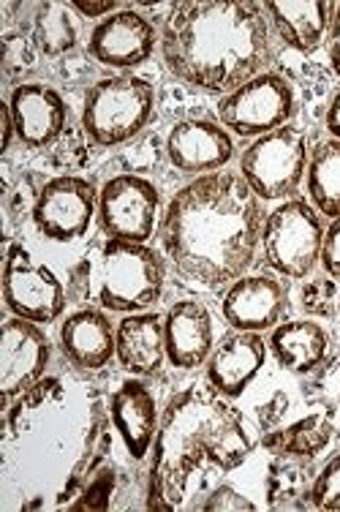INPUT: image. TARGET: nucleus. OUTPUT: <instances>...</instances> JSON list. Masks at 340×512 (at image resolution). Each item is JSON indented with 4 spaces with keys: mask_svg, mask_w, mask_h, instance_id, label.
<instances>
[{
    "mask_svg": "<svg viewBox=\"0 0 340 512\" xmlns=\"http://www.w3.org/2000/svg\"><path fill=\"white\" fill-rule=\"evenodd\" d=\"M262 199L243 175L213 172L185 183L161 213L166 259L196 284L229 286L248 273L262 246Z\"/></svg>",
    "mask_w": 340,
    "mask_h": 512,
    "instance_id": "nucleus-1",
    "label": "nucleus"
},
{
    "mask_svg": "<svg viewBox=\"0 0 340 512\" xmlns=\"http://www.w3.org/2000/svg\"><path fill=\"white\" fill-rule=\"evenodd\" d=\"M161 52L183 85L229 96L270 66L267 11L253 0L175 3L161 25Z\"/></svg>",
    "mask_w": 340,
    "mask_h": 512,
    "instance_id": "nucleus-2",
    "label": "nucleus"
},
{
    "mask_svg": "<svg viewBox=\"0 0 340 512\" xmlns=\"http://www.w3.org/2000/svg\"><path fill=\"white\" fill-rule=\"evenodd\" d=\"M253 447L256 439L229 398L215 393L213 387H188L161 414L147 504L153 510H175L183 504L188 480L199 469L210 466L232 472L245 463Z\"/></svg>",
    "mask_w": 340,
    "mask_h": 512,
    "instance_id": "nucleus-3",
    "label": "nucleus"
},
{
    "mask_svg": "<svg viewBox=\"0 0 340 512\" xmlns=\"http://www.w3.org/2000/svg\"><path fill=\"white\" fill-rule=\"evenodd\" d=\"M166 262L147 243L107 237L79 265L71 267V297L112 314H142L164 295Z\"/></svg>",
    "mask_w": 340,
    "mask_h": 512,
    "instance_id": "nucleus-4",
    "label": "nucleus"
},
{
    "mask_svg": "<svg viewBox=\"0 0 340 512\" xmlns=\"http://www.w3.org/2000/svg\"><path fill=\"white\" fill-rule=\"evenodd\" d=\"M156 112L153 82L115 74L93 82L82 101V131L98 148H117L136 139Z\"/></svg>",
    "mask_w": 340,
    "mask_h": 512,
    "instance_id": "nucleus-5",
    "label": "nucleus"
},
{
    "mask_svg": "<svg viewBox=\"0 0 340 512\" xmlns=\"http://www.w3.org/2000/svg\"><path fill=\"white\" fill-rule=\"evenodd\" d=\"M321 213L305 199H286L264 216L262 254L275 276L308 278L321 265L324 248Z\"/></svg>",
    "mask_w": 340,
    "mask_h": 512,
    "instance_id": "nucleus-6",
    "label": "nucleus"
},
{
    "mask_svg": "<svg viewBox=\"0 0 340 512\" xmlns=\"http://www.w3.org/2000/svg\"><path fill=\"white\" fill-rule=\"evenodd\" d=\"M308 134L305 128H275L264 137L253 139L240 156V175L262 202H286L300 191L308 172Z\"/></svg>",
    "mask_w": 340,
    "mask_h": 512,
    "instance_id": "nucleus-7",
    "label": "nucleus"
},
{
    "mask_svg": "<svg viewBox=\"0 0 340 512\" xmlns=\"http://www.w3.org/2000/svg\"><path fill=\"white\" fill-rule=\"evenodd\" d=\"M297 99L292 82L275 71H264L218 101L221 126L243 139H259L294 118Z\"/></svg>",
    "mask_w": 340,
    "mask_h": 512,
    "instance_id": "nucleus-8",
    "label": "nucleus"
},
{
    "mask_svg": "<svg viewBox=\"0 0 340 512\" xmlns=\"http://www.w3.org/2000/svg\"><path fill=\"white\" fill-rule=\"evenodd\" d=\"M3 300L14 316L36 325L58 322L68 303V289L28 248L11 246L3 262Z\"/></svg>",
    "mask_w": 340,
    "mask_h": 512,
    "instance_id": "nucleus-9",
    "label": "nucleus"
},
{
    "mask_svg": "<svg viewBox=\"0 0 340 512\" xmlns=\"http://www.w3.org/2000/svg\"><path fill=\"white\" fill-rule=\"evenodd\" d=\"M161 194L147 178L123 172L109 178L98 194V224L101 232L115 240L147 243L156 235Z\"/></svg>",
    "mask_w": 340,
    "mask_h": 512,
    "instance_id": "nucleus-10",
    "label": "nucleus"
},
{
    "mask_svg": "<svg viewBox=\"0 0 340 512\" xmlns=\"http://www.w3.org/2000/svg\"><path fill=\"white\" fill-rule=\"evenodd\" d=\"M98 191L79 175H60L44 183L33 202V224L52 243H74L88 235L98 216Z\"/></svg>",
    "mask_w": 340,
    "mask_h": 512,
    "instance_id": "nucleus-11",
    "label": "nucleus"
},
{
    "mask_svg": "<svg viewBox=\"0 0 340 512\" xmlns=\"http://www.w3.org/2000/svg\"><path fill=\"white\" fill-rule=\"evenodd\" d=\"M221 314L226 325L240 333H267L292 314V295L286 281L272 273H253L229 284Z\"/></svg>",
    "mask_w": 340,
    "mask_h": 512,
    "instance_id": "nucleus-12",
    "label": "nucleus"
},
{
    "mask_svg": "<svg viewBox=\"0 0 340 512\" xmlns=\"http://www.w3.org/2000/svg\"><path fill=\"white\" fill-rule=\"evenodd\" d=\"M52 360V344L41 325L22 316H11L0 330V390L3 401L28 393Z\"/></svg>",
    "mask_w": 340,
    "mask_h": 512,
    "instance_id": "nucleus-13",
    "label": "nucleus"
},
{
    "mask_svg": "<svg viewBox=\"0 0 340 512\" xmlns=\"http://www.w3.org/2000/svg\"><path fill=\"white\" fill-rule=\"evenodd\" d=\"M161 33L145 14L134 9H123L109 14L96 28L90 30L88 52L90 58L115 71H131L145 66L153 58Z\"/></svg>",
    "mask_w": 340,
    "mask_h": 512,
    "instance_id": "nucleus-14",
    "label": "nucleus"
},
{
    "mask_svg": "<svg viewBox=\"0 0 340 512\" xmlns=\"http://www.w3.org/2000/svg\"><path fill=\"white\" fill-rule=\"evenodd\" d=\"M166 158L183 175H213L234 158V139L213 120H180L166 134Z\"/></svg>",
    "mask_w": 340,
    "mask_h": 512,
    "instance_id": "nucleus-15",
    "label": "nucleus"
},
{
    "mask_svg": "<svg viewBox=\"0 0 340 512\" xmlns=\"http://www.w3.org/2000/svg\"><path fill=\"white\" fill-rule=\"evenodd\" d=\"M11 120L25 148H52L68 128V104L44 82H22L11 90Z\"/></svg>",
    "mask_w": 340,
    "mask_h": 512,
    "instance_id": "nucleus-16",
    "label": "nucleus"
},
{
    "mask_svg": "<svg viewBox=\"0 0 340 512\" xmlns=\"http://www.w3.org/2000/svg\"><path fill=\"white\" fill-rule=\"evenodd\" d=\"M270 346L262 333H240L232 330L215 344L213 355L207 357V384L224 398H240L262 374Z\"/></svg>",
    "mask_w": 340,
    "mask_h": 512,
    "instance_id": "nucleus-17",
    "label": "nucleus"
},
{
    "mask_svg": "<svg viewBox=\"0 0 340 512\" xmlns=\"http://www.w3.org/2000/svg\"><path fill=\"white\" fill-rule=\"evenodd\" d=\"M109 417L126 444L128 455L134 461H142L150 453V447L156 444L158 425H161L156 395L142 382V376H131L112 393Z\"/></svg>",
    "mask_w": 340,
    "mask_h": 512,
    "instance_id": "nucleus-18",
    "label": "nucleus"
},
{
    "mask_svg": "<svg viewBox=\"0 0 340 512\" xmlns=\"http://www.w3.org/2000/svg\"><path fill=\"white\" fill-rule=\"evenodd\" d=\"M166 333V360L191 371L207 363V357L215 349V325L213 316L199 300H177L164 316Z\"/></svg>",
    "mask_w": 340,
    "mask_h": 512,
    "instance_id": "nucleus-19",
    "label": "nucleus"
},
{
    "mask_svg": "<svg viewBox=\"0 0 340 512\" xmlns=\"http://www.w3.org/2000/svg\"><path fill=\"white\" fill-rule=\"evenodd\" d=\"M117 327L104 308H79L60 325V349L68 363L98 371L115 357Z\"/></svg>",
    "mask_w": 340,
    "mask_h": 512,
    "instance_id": "nucleus-20",
    "label": "nucleus"
},
{
    "mask_svg": "<svg viewBox=\"0 0 340 512\" xmlns=\"http://www.w3.org/2000/svg\"><path fill=\"white\" fill-rule=\"evenodd\" d=\"M117 363L131 376H153L166 360L164 316L156 311L126 314L117 322Z\"/></svg>",
    "mask_w": 340,
    "mask_h": 512,
    "instance_id": "nucleus-21",
    "label": "nucleus"
},
{
    "mask_svg": "<svg viewBox=\"0 0 340 512\" xmlns=\"http://www.w3.org/2000/svg\"><path fill=\"white\" fill-rule=\"evenodd\" d=\"M335 6L338 3H324V0H308V3L270 0L264 3V11L286 47H292L300 55H313L330 33Z\"/></svg>",
    "mask_w": 340,
    "mask_h": 512,
    "instance_id": "nucleus-22",
    "label": "nucleus"
},
{
    "mask_svg": "<svg viewBox=\"0 0 340 512\" xmlns=\"http://www.w3.org/2000/svg\"><path fill=\"white\" fill-rule=\"evenodd\" d=\"M267 346L283 371L308 376L319 371L330 355V333L313 319H289L270 330Z\"/></svg>",
    "mask_w": 340,
    "mask_h": 512,
    "instance_id": "nucleus-23",
    "label": "nucleus"
},
{
    "mask_svg": "<svg viewBox=\"0 0 340 512\" xmlns=\"http://www.w3.org/2000/svg\"><path fill=\"white\" fill-rule=\"evenodd\" d=\"M335 436V423L327 412H313L302 417L297 423L278 428L264 434L262 447L272 455H286V458H305L311 461L330 447Z\"/></svg>",
    "mask_w": 340,
    "mask_h": 512,
    "instance_id": "nucleus-24",
    "label": "nucleus"
},
{
    "mask_svg": "<svg viewBox=\"0 0 340 512\" xmlns=\"http://www.w3.org/2000/svg\"><path fill=\"white\" fill-rule=\"evenodd\" d=\"M305 188L311 205L321 216H340V142L324 139L311 150L308 172H305Z\"/></svg>",
    "mask_w": 340,
    "mask_h": 512,
    "instance_id": "nucleus-25",
    "label": "nucleus"
},
{
    "mask_svg": "<svg viewBox=\"0 0 340 512\" xmlns=\"http://www.w3.org/2000/svg\"><path fill=\"white\" fill-rule=\"evenodd\" d=\"M33 41L44 55L55 58L74 50L79 41V14L71 3H44L33 20Z\"/></svg>",
    "mask_w": 340,
    "mask_h": 512,
    "instance_id": "nucleus-26",
    "label": "nucleus"
},
{
    "mask_svg": "<svg viewBox=\"0 0 340 512\" xmlns=\"http://www.w3.org/2000/svg\"><path fill=\"white\" fill-rule=\"evenodd\" d=\"M308 493H311V485H308L305 458L275 455V463L270 466V477H267V504L272 510L297 507L300 499H308Z\"/></svg>",
    "mask_w": 340,
    "mask_h": 512,
    "instance_id": "nucleus-27",
    "label": "nucleus"
},
{
    "mask_svg": "<svg viewBox=\"0 0 340 512\" xmlns=\"http://www.w3.org/2000/svg\"><path fill=\"white\" fill-rule=\"evenodd\" d=\"M302 311L313 319H335L340 308V281L332 276H308L300 289Z\"/></svg>",
    "mask_w": 340,
    "mask_h": 512,
    "instance_id": "nucleus-28",
    "label": "nucleus"
},
{
    "mask_svg": "<svg viewBox=\"0 0 340 512\" xmlns=\"http://www.w3.org/2000/svg\"><path fill=\"white\" fill-rule=\"evenodd\" d=\"M308 502L316 510L340 512V453L324 463V469L313 477Z\"/></svg>",
    "mask_w": 340,
    "mask_h": 512,
    "instance_id": "nucleus-29",
    "label": "nucleus"
},
{
    "mask_svg": "<svg viewBox=\"0 0 340 512\" xmlns=\"http://www.w3.org/2000/svg\"><path fill=\"white\" fill-rule=\"evenodd\" d=\"M204 512H240V510H256V504L243 496V493L232 488V485H218L202 504Z\"/></svg>",
    "mask_w": 340,
    "mask_h": 512,
    "instance_id": "nucleus-30",
    "label": "nucleus"
},
{
    "mask_svg": "<svg viewBox=\"0 0 340 512\" xmlns=\"http://www.w3.org/2000/svg\"><path fill=\"white\" fill-rule=\"evenodd\" d=\"M321 267L324 273L340 281V216L332 218V224L324 232V248H321Z\"/></svg>",
    "mask_w": 340,
    "mask_h": 512,
    "instance_id": "nucleus-31",
    "label": "nucleus"
},
{
    "mask_svg": "<svg viewBox=\"0 0 340 512\" xmlns=\"http://www.w3.org/2000/svg\"><path fill=\"white\" fill-rule=\"evenodd\" d=\"M327 55H330L332 71L340 77V3L335 6L330 33H327Z\"/></svg>",
    "mask_w": 340,
    "mask_h": 512,
    "instance_id": "nucleus-32",
    "label": "nucleus"
},
{
    "mask_svg": "<svg viewBox=\"0 0 340 512\" xmlns=\"http://www.w3.org/2000/svg\"><path fill=\"white\" fill-rule=\"evenodd\" d=\"M74 6V11H77L79 17H88V20H98V17H104L107 20L109 14H115L117 11V3H85V0H74L71 3Z\"/></svg>",
    "mask_w": 340,
    "mask_h": 512,
    "instance_id": "nucleus-33",
    "label": "nucleus"
},
{
    "mask_svg": "<svg viewBox=\"0 0 340 512\" xmlns=\"http://www.w3.org/2000/svg\"><path fill=\"white\" fill-rule=\"evenodd\" d=\"M324 126H327V131H330V137L340 142V88L338 93L332 96L327 112H324Z\"/></svg>",
    "mask_w": 340,
    "mask_h": 512,
    "instance_id": "nucleus-34",
    "label": "nucleus"
}]
</instances>
